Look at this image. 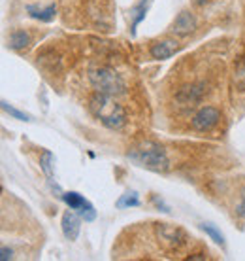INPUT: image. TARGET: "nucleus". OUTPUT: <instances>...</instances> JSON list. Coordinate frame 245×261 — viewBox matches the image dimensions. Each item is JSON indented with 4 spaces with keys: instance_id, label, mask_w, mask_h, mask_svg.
Returning a JSON list of instances; mask_svg holds the SVG:
<instances>
[{
    "instance_id": "16",
    "label": "nucleus",
    "mask_w": 245,
    "mask_h": 261,
    "mask_svg": "<svg viewBox=\"0 0 245 261\" xmlns=\"http://www.w3.org/2000/svg\"><path fill=\"white\" fill-rule=\"evenodd\" d=\"M40 169L44 170V174L47 178H53V170H55V157L51 151L45 150L40 157Z\"/></svg>"
},
{
    "instance_id": "18",
    "label": "nucleus",
    "mask_w": 245,
    "mask_h": 261,
    "mask_svg": "<svg viewBox=\"0 0 245 261\" xmlns=\"http://www.w3.org/2000/svg\"><path fill=\"white\" fill-rule=\"evenodd\" d=\"M2 110L6 112V114H10L13 119H19V121H28V119H30L28 114H25V112H21V110H17V108H13V106H10L6 100H2Z\"/></svg>"
},
{
    "instance_id": "7",
    "label": "nucleus",
    "mask_w": 245,
    "mask_h": 261,
    "mask_svg": "<svg viewBox=\"0 0 245 261\" xmlns=\"http://www.w3.org/2000/svg\"><path fill=\"white\" fill-rule=\"evenodd\" d=\"M60 197H63V201L68 204V208L76 210L85 222H95L97 210H95V206H93L83 195H79L78 191H65Z\"/></svg>"
},
{
    "instance_id": "21",
    "label": "nucleus",
    "mask_w": 245,
    "mask_h": 261,
    "mask_svg": "<svg viewBox=\"0 0 245 261\" xmlns=\"http://www.w3.org/2000/svg\"><path fill=\"white\" fill-rule=\"evenodd\" d=\"M153 202H155L159 208H162V212H170V206H166V204H164V201H162V199H159L157 195L153 197Z\"/></svg>"
},
{
    "instance_id": "14",
    "label": "nucleus",
    "mask_w": 245,
    "mask_h": 261,
    "mask_svg": "<svg viewBox=\"0 0 245 261\" xmlns=\"http://www.w3.org/2000/svg\"><path fill=\"white\" fill-rule=\"evenodd\" d=\"M140 204H142V201H140V195L136 191H127L115 202L117 208H132V206H140Z\"/></svg>"
},
{
    "instance_id": "20",
    "label": "nucleus",
    "mask_w": 245,
    "mask_h": 261,
    "mask_svg": "<svg viewBox=\"0 0 245 261\" xmlns=\"http://www.w3.org/2000/svg\"><path fill=\"white\" fill-rule=\"evenodd\" d=\"M13 257V250L8 248V246H2V250H0V259L2 261H8Z\"/></svg>"
},
{
    "instance_id": "9",
    "label": "nucleus",
    "mask_w": 245,
    "mask_h": 261,
    "mask_svg": "<svg viewBox=\"0 0 245 261\" xmlns=\"http://www.w3.org/2000/svg\"><path fill=\"white\" fill-rule=\"evenodd\" d=\"M81 216L78 212H72L70 210H66L65 214H63V233L68 241H76L79 235V229H81Z\"/></svg>"
},
{
    "instance_id": "4",
    "label": "nucleus",
    "mask_w": 245,
    "mask_h": 261,
    "mask_svg": "<svg viewBox=\"0 0 245 261\" xmlns=\"http://www.w3.org/2000/svg\"><path fill=\"white\" fill-rule=\"evenodd\" d=\"M157 237H159V242L162 244V248L166 252H179L185 244L189 242L187 233L181 227H175V225H170V223H159L157 225Z\"/></svg>"
},
{
    "instance_id": "13",
    "label": "nucleus",
    "mask_w": 245,
    "mask_h": 261,
    "mask_svg": "<svg viewBox=\"0 0 245 261\" xmlns=\"http://www.w3.org/2000/svg\"><path fill=\"white\" fill-rule=\"evenodd\" d=\"M8 42H10V47H12V49L21 51V49H25V47L30 44V34L26 33V31L17 29V31H13V33L10 34Z\"/></svg>"
},
{
    "instance_id": "12",
    "label": "nucleus",
    "mask_w": 245,
    "mask_h": 261,
    "mask_svg": "<svg viewBox=\"0 0 245 261\" xmlns=\"http://www.w3.org/2000/svg\"><path fill=\"white\" fill-rule=\"evenodd\" d=\"M26 12H28V15L34 17V19L42 21V23H49V21H53L55 15H57V6H55V4H49V6H45V8L26 6Z\"/></svg>"
},
{
    "instance_id": "3",
    "label": "nucleus",
    "mask_w": 245,
    "mask_h": 261,
    "mask_svg": "<svg viewBox=\"0 0 245 261\" xmlns=\"http://www.w3.org/2000/svg\"><path fill=\"white\" fill-rule=\"evenodd\" d=\"M89 82L95 91L106 93L111 97H119L127 91V84L122 76L110 66H93L89 70Z\"/></svg>"
},
{
    "instance_id": "2",
    "label": "nucleus",
    "mask_w": 245,
    "mask_h": 261,
    "mask_svg": "<svg viewBox=\"0 0 245 261\" xmlns=\"http://www.w3.org/2000/svg\"><path fill=\"white\" fill-rule=\"evenodd\" d=\"M127 155L132 163H136L138 167H145L149 170L164 172L170 169V159H168L166 150L153 140H145V142L134 146Z\"/></svg>"
},
{
    "instance_id": "15",
    "label": "nucleus",
    "mask_w": 245,
    "mask_h": 261,
    "mask_svg": "<svg viewBox=\"0 0 245 261\" xmlns=\"http://www.w3.org/2000/svg\"><path fill=\"white\" fill-rule=\"evenodd\" d=\"M234 85L236 89L241 93H245V57L236 63V68H234Z\"/></svg>"
},
{
    "instance_id": "22",
    "label": "nucleus",
    "mask_w": 245,
    "mask_h": 261,
    "mask_svg": "<svg viewBox=\"0 0 245 261\" xmlns=\"http://www.w3.org/2000/svg\"><path fill=\"white\" fill-rule=\"evenodd\" d=\"M207 255L204 254H193V255H189V259H206Z\"/></svg>"
},
{
    "instance_id": "5",
    "label": "nucleus",
    "mask_w": 245,
    "mask_h": 261,
    "mask_svg": "<svg viewBox=\"0 0 245 261\" xmlns=\"http://www.w3.org/2000/svg\"><path fill=\"white\" fill-rule=\"evenodd\" d=\"M206 95V84L204 82H193L179 87L175 93V105L179 108H194L196 105H200V100Z\"/></svg>"
},
{
    "instance_id": "17",
    "label": "nucleus",
    "mask_w": 245,
    "mask_h": 261,
    "mask_svg": "<svg viewBox=\"0 0 245 261\" xmlns=\"http://www.w3.org/2000/svg\"><path fill=\"white\" fill-rule=\"evenodd\" d=\"M200 227L206 231V235L209 237L213 242H217V244H225V237H223V233H221L215 225H211V223H202Z\"/></svg>"
},
{
    "instance_id": "8",
    "label": "nucleus",
    "mask_w": 245,
    "mask_h": 261,
    "mask_svg": "<svg viewBox=\"0 0 245 261\" xmlns=\"http://www.w3.org/2000/svg\"><path fill=\"white\" fill-rule=\"evenodd\" d=\"M179 49H181V44L177 40L166 38V40H159V42H155L153 46L149 47V55L157 61H164V59L174 57Z\"/></svg>"
},
{
    "instance_id": "11",
    "label": "nucleus",
    "mask_w": 245,
    "mask_h": 261,
    "mask_svg": "<svg viewBox=\"0 0 245 261\" xmlns=\"http://www.w3.org/2000/svg\"><path fill=\"white\" fill-rule=\"evenodd\" d=\"M149 6H151V0H138V4H134V6L130 8V19H132L130 33H132V34H136V29H138V25L145 19Z\"/></svg>"
},
{
    "instance_id": "23",
    "label": "nucleus",
    "mask_w": 245,
    "mask_h": 261,
    "mask_svg": "<svg viewBox=\"0 0 245 261\" xmlns=\"http://www.w3.org/2000/svg\"><path fill=\"white\" fill-rule=\"evenodd\" d=\"M194 2H196V4H198V6H202V4H206L207 0H194Z\"/></svg>"
},
{
    "instance_id": "1",
    "label": "nucleus",
    "mask_w": 245,
    "mask_h": 261,
    "mask_svg": "<svg viewBox=\"0 0 245 261\" xmlns=\"http://www.w3.org/2000/svg\"><path fill=\"white\" fill-rule=\"evenodd\" d=\"M89 108H90V112L100 119V123L111 130L121 129L122 125L127 123V112H125V108L117 102L115 97H111V95L97 91L90 97Z\"/></svg>"
},
{
    "instance_id": "10",
    "label": "nucleus",
    "mask_w": 245,
    "mask_h": 261,
    "mask_svg": "<svg viewBox=\"0 0 245 261\" xmlns=\"http://www.w3.org/2000/svg\"><path fill=\"white\" fill-rule=\"evenodd\" d=\"M196 29V19L191 12H181L177 17H175L174 25H172V33L177 34V36H189Z\"/></svg>"
},
{
    "instance_id": "19",
    "label": "nucleus",
    "mask_w": 245,
    "mask_h": 261,
    "mask_svg": "<svg viewBox=\"0 0 245 261\" xmlns=\"http://www.w3.org/2000/svg\"><path fill=\"white\" fill-rule=\"evenodd\" d=\"M236 214H238L239 218H245V188H243V191H241V199H239L238 206H236Z\"/></svg>"
},
{
    "instance_id": "6",
    "label": "nucleus",
    "mask_w": 245,
    "mask_h": 261,
    "mask_svg": "<svg viewBox=\"0 0 245 261\" xmlns=\"http://www.w3.org/2000/svg\"><path fill=\"white\" fill-rule=\"evenodd\" d=\"M221 121V110L215 106H202L200 110L194 112V116L191 118V127L198 133H207L213 130Z\"/></svg>"
}]
</instances>
